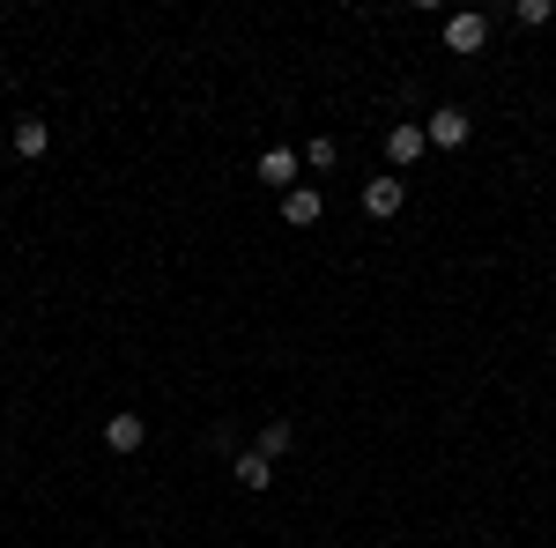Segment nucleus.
I'll use <instances>...</instances> for the list:
<instances>
[{"instance_id": "nucleus-6", "label": "nucleus", "mask_w": 556, "mask_h": 548, "mask_svg": "<svg viewBox=\"0 0 556 548\" xmlns=\"http://www.w3.org/2000/svg\"><path fill=\"white\" fill-rule=\"evenodd\" d=\"M445 44H453V52H482V44H490V23H482V15H453V23H445Z\"/></svg>"}, {"instance_id": "nucleus-5", "label": "nucleus", "mask_w": 556, "mask_h": 548, "mask_svg": "<svg viewBox=\"0 0 556 548\" xmlns=\"http://www.w3.org/2000/svg\"><path fill=\"white\" fill-rule=\"evenodd\" d=\"M319 208H327V201H319V186L282 193V222H290V230H312V222H319Z\"/></svg>"}, {"instance_id": "nucleus-7", "label": "nucleus", "mask_w": 556, "mask_h": 548, "mask_svg": "<svg viewBox=\"0 0 556 548\" xmlns=\"http://www.w3.org/2000/svg\"><path fill=\"white\" fill-rule=\"evenodd\" d=\"M141 437H149V422H141V416H112V422H104V445H112V453H141Z\"/></svg>"}, {"instance_id": "nucleus-1", "label": "nucleus", "mask_w": 556, "mask_h": 548, "mask_svg": "<svg viewBox=\"0 0 556 548\" xmlns=\"http://www.w3.org/2000/svg\"><path fill=\"white\" fill-rule=\"evenodd\" d=\"M424 133H430V149H460V141L475 133V119L460 112V104H438V112L424 119Z\"/></svg>"}, {"instance_id": "nucleus-8", "label": "nucleus", "mask_w": 556, "mask_h": 548, "mask_svg": "<svg viewBox=\"0 0 556 548\" xmlns=\"http://www.w3.org/2000/svg\"><path fill=\"white\" fill-rule=\"evenodd\" d=\"M290 445H298V422H290V416L260 422V445H253V453H267V460H282V453H290Z\"/></svg>"}, {"instance_id": "nucleus-11", "label": "nucleus", "mask_w": 556, "mask_h": 548, "mask_svg": "<svg viewBox=\"0 0 556 548\" xmlns=\"http://www.w3.org/2000/svg\"><path fill=\"white\" fill-rule=\"evenodd\" d=\"M298 156H304V164H312V170H334V156H342V149H334L327 133H312V141H304Z\"/></svg>"}, {"instance_id": "nucleus-9", "label": "nucleus", "mask_w": 556, "mask_h": 548, "mask_svg": "<svg viewBox=\"0 0 556 548\" xmlns=\"http://www.w3.org/2000/svg\"><path fill=\"white\" fill-rule=\"evenodd\" d=\"M230 474H238V489H267V482H275V460H267V453H238Z\"/></svg>"}, {"instance_id": "nucleus-3", "label": "nucleus", "mask_w": 556, "mask_h": 548, "mask_svg": "<svg viewBox=\"0 0 556 548\" xmlns=\"http://www.w3.org/2000/svg\"><path fill=\"white\" fill-rule=\"evenodd\" d=\"M356 201H364V215H371V222H386V215H401L408 186H401V178H364V193H356Z\"/></svg>"}, {"instance_id": "nucleus-4", "label": "nucleus", "mask_w": 556, "mask_h": 548, "mask_svg": "<svg viewBox=\"0 0 556 548\" xmlns=\"http://www.w3.org/2000/svg\"><path fill=\"white\" fill-rule=\"evenodd\" d=\"M298 170H304L298 149H267V156H260V186H282V193H298Z\"/></svg>"}, {"instance_id": "nucleus-10", "label": "nucleus", "mask_w": 556, "mask_h": 548, "mask_svg": "<svg viewBox=\"0 0 556 548\" xmlns=\"http://www.w3.org/2000/svg\"><path fill=\"white\" fill-rule=\"evenodd\" d=\"M52 149V127L45 119H15V156H45Z\"/></svg>"}, {"instance_id": "nucleus-2", "label": "nucleus", "mask_w": 556, "mask_h": 548, "mask_svg": "<svg viewBox=\"0 0 556 548\" xmlns=\"http://www.w3.org/2000/svg\"><path fill=\"white\" fill-rule=\"evenodd\" d=\"M430 149V133H424V119H401V127H386V156H393V170H408L416 156Z\"/></svg>"}]
</instances>
